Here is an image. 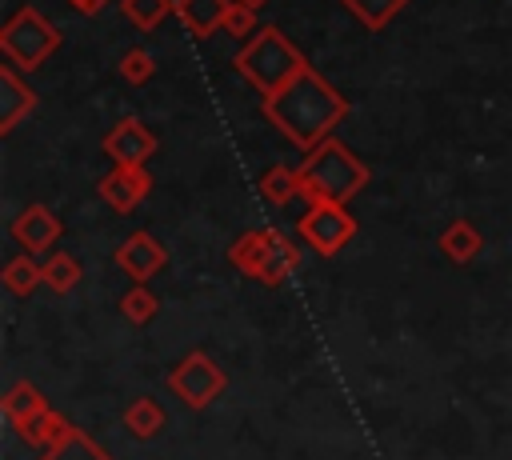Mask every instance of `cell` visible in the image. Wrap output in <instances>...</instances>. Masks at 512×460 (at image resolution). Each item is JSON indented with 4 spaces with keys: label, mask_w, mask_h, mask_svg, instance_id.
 <instances>
[{
    "label": "cell",
    "mask_w": 512,
    "mask_h": 460,
    "mask_svg": "<svg viewBox=\"0 0 512 460\" xmlns=\"http://www.w3.org/2000/svg\"><path fill=\"white\" fill-rule=\"evenodd\" d=\"M268 116L280 124V132H288L296 144H316L344 112V100L312 72L300 68L288 84H280L276 92H268Z\"/></svg>",
    "instance_id": "6da1fadb"
},
{
    "label": "cell",
    "mask_w": 512,
    "mask_h": 460,
    "mask_svg": "<svg viewBox=\"0 0 512 460\" xmlns=\"http://www.w3.org/2000/svg\"><path fill=\"white\" fill-rule=\"evenodd\" d=\"M236 68H240L260 92H276L280 84H288V80L304 68V60H300V52H296L276 28H264V32L236 56Z\"/></svg>",
    "instance_id": "7a4b0ae2"
},
{
    "label": "cell",
    "mask_w": 512,
    "mask_h": 460,
    "mask_svg": "<svg viewBox=\"0 0 512 460\" xmlns=\"http://www.w3.org/2000/svg\"><path fill=\"white\" fill-rule=\"evenodd\" d=\"M364 164L356 160V156H348V148L344 144H320L312 156H308V164H304V184H308V192L312 196H324V200H344V196H352L360 184H364Z\"/></svg>",
    "instance_id": "3957f363"
},
{
    "label": "cell",
    "mask_w": 512,
    "mask_h": 460,
    "mask_svg": "<svg viewBox=\"0 0 512 460\" xmlns=\"http://www.w3.org/2000/svg\"><path fill=\"white\" fill-rule=\"evenodd\" d=\"M0 40H4L8 60L24 64V68H36V64L56 48V28H52L36 8H20V12L8 20V28H4Z\"/></svg>",
    "instance_id": "277c9868"
},
{
    "label": "cell",
    "mask_w": 512,
    "mask_h": 460,
    "mask_svg": "<svg viewBox=\"0 0 512 460\" xmlns=\"http://www.w3.org/2000/svg\"><path fill=\"white\" fill-rule=\"evenodd\" d=\"M228 0H176V16L184 20V28L192 32V36H208V32H216L220 24H224V16H228Z\"/></svg>",
    "instance_id": "5b68a950"
},
{
    "label": "cell",
    "mask_w": 512,
    "mask_h": 460,
    "mask_svg": "<svg viewBox=\"0 0 512 460\" xmlns=\"http://www.w3.org/2000/svg\"><path fill=\"white\" fill-rule=\"evenodd\" d=\"M108 152L120 156L124 164H136V160H144V156L152 152V136H148L136 120H124V124L108 136Z\"/></svg>",
    "instance_id": "8992f818"
},
{
    "label": "cell",
    "mask_w": 512,
    "mask_h": 460,
    "mask_svg": "<svg viewBox=\"0 0 512 460\" xmlns=\"http://www.w3.org/2000/svg\"><path fill=\"white\" fill-rule=\"evenodd\" d=\"M304 232H308V236H312L320 248H332V244H336V240L348 232V220H344V212H340V208L328 200V204H320V208H316V212L304 220Z\"/></svg>",
    "instance_id": "52a82bcc"
},
{
    "label": "cell",
    "mask_w": 512,
    "mask_h": 460,
    "mask_svg": "<svg viewBox=\"0 0 512 460\" xmlns=\"http://www.w3.org/2000/svg\"><path fill=\"white\" fill-rule=\"evenodd\" d=\"M340 4H344L352 16H360L368 28H384L408 0H340Z\"/></svg>",
    "instance_id": "ba28073f"
},
{
    "label": "cell",
    "mask_w": 512,
    "mask_h": 460,
    "mask_svg": "<svg viewBox=\"0 0 512 460\" xmlns=\"http://www.w3.org/2000/svg\"><path fill=\"white\" fill-rule=\"evenodd\" d=\"M120 8H124V16L136 24V28H156L164 16H168V8H176L172 0H120Z\"/></svg>",
    "instance_id": "9c48e42d"
},
{
    "label": "cell",
    "mask_w": 512,
    "mask_h": 460,
    "mask_svg": "<svg viewBox=\"0 0 512 460\" xmlns=\"http://www.w3.org/2000/svg\"><path fill=\"white\" fill-rule=\"evenodd\" d=\"M0 84H4V128H12V120L20 116V108L32 104V92H24V84H20L12 72H4Z\"/></svg>",
    "instance_id": "30bf717a"
},
{
    "label": "cell",
    "mask_w": 512,
    "mask_h": 460,
    "mask_svg": "<svg viewBox=\"0 0 512 460\" xmlns=\"http://www.w3.org/2000/svg\"><path fill=\"white\" fill-rule=\"evenodd\" d=\"M140 184H144V180H140L132 168H124L120 176H112V180H108V196H112L116 204H128V200H136V196H140Z\"/></svg>",
    "instance_id": "8fae6325"
},
{
    "label": "cell",
    "mask_w": 512,
    "mask_h": 460,
    "mask_svg": "<svg viewBox=\"0 0 512 460\" xmlns=\"http://www.w3.org/2000/svg\"><path fill=\"white\" fill-rule=\"evenodd\" d=\"M224 28H232V32H248V28H252V8H248V4H232L228 16H224Z\"/></svg>",
    "instance_id": "7c38bea8"
},
{
    "label": "cell",
    "mask_w": 512,
    "mask_h": 460,
    "mask_svg": "<svg viewBox=\"0 0 512 460\" xmlns=\"http://www.w3.org/2000/svg\"><path fill=\"white\" fill-rule=\"evenodd\" d=\"M148 72H152V64H148L144 52H128V56H124V76H128V80H144Z\"/></svg>",
    "instance_id": "4fadbf2b"
},
{
    "label": "cell",
    "mask_w": 512,
    "mask_h": 460,
    "mask_svg": "<svg viewBox=\"0 0 512 460\" xmlns=\"http://www.w3.org/2000/svg\"><path fill=\"white\" fill-rule=\"evenodd\" d=\"M80 12H96V8H104V0H72Z\"/></svg>",
    "instance_id": "5bb4252c"
},
{
    "label": "cell",
    "mask_w": 512,
    "mask_h": 460,
    "mask_svg": "<svg viewBox=\"0 0 512 460\" xmlns=\"http://www.w3.org/2000/svg\"><path fill=\"white\" fill-rule=\"evenodd\" d=\"M240 4H248V8H260V4H264V0H240Z\"/></svg>",
    "instance_id": "9a60e30c"
}]
</instances>
